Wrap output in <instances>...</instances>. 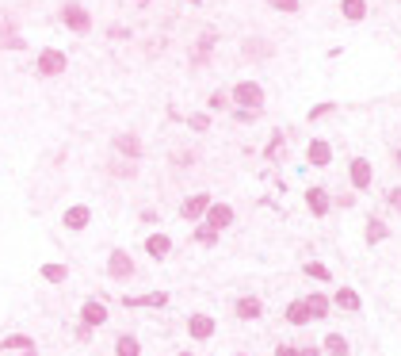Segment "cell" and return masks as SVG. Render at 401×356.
<instances>
[{
    "label": "cell",
    "mask_w": 401,
    "mask_h": 356,
    "mask_svg": "<svg viewBox=\"0 0 401 356\" xmlns=\"http://www.w3.org/2000/svg\"><path fill=\"white\" fill-rule=\"evenodd\" d=\"M229 100H233L237 108H245V111H260V108H264V88H260L256 80H241Z\"/></svg>",
    "instance_id": "6da1fadb"
},
{
    "label": "cell",
    "mask_w": 401,
    "mask_h": 356,
    "mask_svg": "<svg viewBox=\"0 0 401 356\" xmlns=\"http://www.w3.org/2000/svg\"><path fill=\"white\" fill-rule=\"evenodd\" d=\"M65 66H69V58H65L61 50H54V46H46V50H38V62H35V69L43 73V77H57V73H65Z\"/></svg>",
    "instance_id": "7a4b0ae2"
},
{
    "label": "cell",
    "mask_w": 401,
    "mask_h": 356,
    "mask_svg": "<svg viewBox=\"0 0 401 356\" xmlns=\"http://www.w3.org/2000/svg\"><path fill=\"white\" fill-rule=\"evenodd\" d=\"M61 20H65V27L77 31V35L92 31V12H88V8H80V4H65L61 8Z\"/></svg>",
    "instance_id": "3957f363"
},
{
    "label": "cell",
    "mask_w": 401,
    "mask_h": 356,
    "mask_svg": "<svg viewBox=\"0 0 401 356\" xmlns=\"http://www.w3.org/2000/svg\"><path fill=\"white\" fill-rule=\"evenodd\" d=\"M210 207H214V196H210V192H199V196H191L180 207V215H184V222H199V218H207Z\"/></svg>",
    "instance_id": "277c9868"
},
{
    "label": "cell",
    "mask_w": 401,
    "mask_h": 356,
    "mask_svg": "<svg viewBox=\"0 0 401 356\" xmlns=\"http://www.w3.org/2000/svg\"><path fill=\"white\" fill-rule=\"evenodd\" d=\"M348 176H351V188H356V192H367V188H371V180H374L371 161H367V157H351Z\"/></svg>",
    "instance_id": "5b68a950"
},
{
    "label": "cell",
    "mask_w": 401,
    "mask_h": 356,
    "mask_svg": "<svg viewBox=\"0 0 401 356\" xmlns=\"http://www.w3.org/2000/svg\"><path fill=\"white\" fill-rule=\"evenodd\" d=\"M187 334H191V341H210L214 337V314H191L187 318Z\"/></svg>",
    "instance_id": "8992f818"
},
{
    "label": "cell",
    "mask_w": 401,
    "mask_h": 356,
    "mask_svg": "<svg viewBox=\"0 0 401 356\" xmlns=\"http://www.w3.org/2000/svg\"><path fill=\"white\" fill-rule=\"evenodd\" d=\"M108 272H111L115 280H130V276H134V261H130V253L115 249V253L108 257Z\"/></svg>",
    "instance_id": "52a82bcc"
},
{
    "label": "cell",
    "mask_w": 401,
    "mask_h": 356,
    "mask_svg": "<svg viewBox=\"0 0 401 356\" xmlns=\"http://www.w3.org/2000/svg\"><path fill=\"white\" fill-rule=\"evenodd\" d=\"M306 161H309L314 169H325V165L333 161V145L325 142V138H314V142L306 145Z\"/></svg>",
    "instance_id": "ba28073f"
},
{
    "label": "cell",
    "mask_w": 401,
    "mask_h": 356,
    "mask_svg": "<svg viewBox=\"0 0 401 356\" xmlns=\"http://www.w3.org/2000/svg\"><path fill=\"white\" fill-rule=\"evenodd\" d=\"M80 322H85L88 329H92V326H103V322H108V306H103L100 299H88V303L80 306Z\"/></svg>",
    "instance_id": "9c48e42d"
},
{
    "label": "cell",
    "mask_w": 401,
    "mask_h": 356,
    "mask_svg": "<svg viewBox=\"0 0 401 356\" xmlns=\"http://www.w3.org/2000/svg\"><path fill=\"white\" fill-rule=\"evenodd\" d=\"M61 222H65V230H85V226L92 222V207H85V204L69 207V211L61 215Z\"/></svg>",
    "instance_id": "30bf717a"
},
{
    "label": "cell",
    "mask_w": 401,
    "mask_h": 356,
    "mask_svg": "<svg viewBox=\"0 0 401 356\" xmlns=\"http://www.w3.org/2000/svg\"><path fill=\"white\" fill-rule=\"evenodd\" d=\"M306 207H309L317 218H325V215H329V207H333L329 192H325V188H306Z\"/></svg>",
    "instance_id": "8fae6325"
},
{
    "label": "cell",
    "mask_w": 401,
    "mask_h": 356,
    "mask_svg": "<svg viewBox=\"0 0 401 356\" xmlns=\"http://www.w3.org/2000/svg\"><path fill=\"white\" fill-rule=\"evenodd\" d=\"M115 150H119L122 157H130V161H138V157H142V142H138V134H130V131L115 134Z\"/></svg>",
    "instance_id": "7c38bea8"
},
{
    "label": "cell",
    "mask_w": 401,
    "mask_h": 356,
    "mask_svg": "<svg viewBox=\"0 0 401 356\" xmlns=\"http://www.w3.org/2000/svg\"><path fill=\"white\" fill-rule=\"evenodd\" d=\"M145 253H150L153 261H165L172 253V238L168 234H150V238H145Z\"/></svg>",
    "instance_id": "4fadbf2b"
},
{
    "label": "cell",
    "mask_w": 401,
    "mask_h": 356,
    "mask_svg": "<svg viewBox=\"0 0 401 356\" xmlns=\"http://www.w3.org/2000/svg\"><path fill=\"white\" fill-rule=\"evenodd\" d=\"M333 303H337L340 311H348V314H359V311H363V299H359V291H351V287H337Z\"/></svg>",
    "instance_id": "5bb4252c"
},
{
    "label": "cell",
    "mask_w": 401,
    "mask_h": 356,
    "mask_svg": "<svg viewBox=\"0 0 401 356\" xmlns=\"http://www.w3.org/2000/svg\"><path fill=\"white\" fill-rule=\"evenodd\" d=\"M203 222L214 226V230H226V226L233 222V207H229V204H214V207L207 211V218H203Z\"/></svg>",
    "instance_id": "9a60e30c"
},
{
    "label": "cell",
    "mask_w": 401,
    "mask_h": 356,
    "mask_svg": "<svg viewBox=\"0 0 401 356\" xmlns=\"http://www.w3.org/2000/svg\"><path fill=\"white\" fill-rule=\"evenodd\" d=\"M306 306H309V318H329L333 299L321 295V291H309V295H306Z\"/></svg>",
    "instance_id": "2e32d148"
},
{
    "label": "cell",
    "mask_w": 401,
    "mask_h": 356,
    "mask_svg": "<svg viewBox=\"0 0 401 356\" xmlns=\"http://www.w3.org/2000/svg\"><path fill=\"white\" fill-rule=\"evenodd\" d=\"M260 314H264V303H260L256 295H241V299H237V318L252 322V318H260Z\"/></svg>",
    "instance_id": "e0dca14e"
},
{
    "label": "cell",
    "mask_w": 401,
    "mask_h": 356,
    "mask_svg": "<svg viewBox=\"0 0 401 356\" xmlns=\"http://www.w3.org/2000/svg\"><path fill=\"white\" fill-rule=\"evenodd\" d=\"M168 295L165 291H145V295H126L122 299V306H165Z\"/></svg>",
    "instance_id": "ac0fdd59"
},
{
    "label": "cell",
    "mask_w": 401,
    "mask_h": 356,
    "mask_svg": "<svg viewBox=\"0 0 401 356\" xmlns=\"http://www.w3.org/2000/svg\"><path fill=\"white\" fill-rule=\"evenodd\" d=\"M0 349H4V353H31V349H35V337H27V334L0 337Z\"/></svg>",
    "instance_id": "d6986e66"
},
{
    "label": "cell",
    "mask_w": 401,
    "mask_h": 356,
    "mask_svg": "<svg viewBox=\"0 0 401 356\" xmlns=\"http://www.w3.org/2000/svg\"><path fill=\"white\" fill-rule=\"evenodd\" d=\"M340 15L348 23H363L367 20V0H340Z\"/></svg>",
    "instance_id": "ffe728a7"
},
{
    "label": "cell",
    "mask_w": 401,
    "mask_h": 356,
    "mask_svg": "<svg viewBox=\"0 0 401 356\" xmlns=\"http://www.w3.org/2000/svg\"><path fill=\"white\" fill-rule=\"evenodd\" d=\"M286 322H291V326H306V322H314V318H309L306 299H294V303L286 306Z\"/></svg>",
    "instance_id": "44dd1931"
},
{
    "label": "cell",
    "mask_w": 401,
    "mask_h": 356,
    "mask_svg": "<svg viewBox=\"0 0 401 356\" xmlns=\"http://www.w3.org/2000/svg\"><path fill=\"white\" fill-rule=\"evenodd\" d=\"M115 356H142V345H138L134 334H122L119 341H115Z\"/></svg>",
    "instance_id": "7402d4cb"
},
{
    "label": "cell",
    "mask_w": 401,
    "mask_h": 356,
    "mask_svg": "<svg viewBox=\"0 0 401 356\" xmlns=\"http://www.w3.org/2000/svg\"><path fill=\"white\" fill-rule=\"evenodd\" d=\"M386 238H390V226L371 218V222H367V245H379V241H386Z\"/></svg>",
    "instance_id": "603a6c76"
},
{
    "label": "cell",
    "mask_w": 401,
    "mask_h": 356,
    "mask_svg": "<svg viewBox=\"0 0 401 356\" xmlns=\"http://www.w3.org/2000/svg\"><path fill=\"white\" fill-rule=\"evenodd\" d=\"M325 353H329V356H348V337H344V334H329V337H325Z\"/></svg>",
    "instance_id": "cb8c5ba5"
},
{
    "label": "cell",
    "mask_w": 401,
    "mask_h": 356,
    "mask_svg": "<svg viewBox=\"0 0 401 356\" xmlns=\"http://www.w3.org/2000/svg\"><path fill=\"white\" fill-rule=\"evenodd\" d=\"M43 280H50V284H65V280H69V269H65V264H43Z\"/></svg>",
    "instance_id": "d4e9b609"
},
{
    "label": "cell",
    "mask_w": 401,
    "mask_h": 356,
    "mask_svg": "<svg viewBox=\"0 0 401 356\" xmlns=\"http://www.w3.org/2000/svg\"><path fill=\"white\" fill-rule=\"evenodd\" d=\"M218 234H222V230H214V226H207V222L195 226V241H199V245H214Z\"/></svg>",
    "instance_id": "484cf974"
},
{
    "label": "cell",
    "mask_w": 401,
    "mask_h": 356,
    "mask_svg": "<svg viewBox=\"0 0 401 356\" xmlns=\"http://www.w3.org/2000/svg\"><path fill=\"white\" fill-rule=\"evenodd\" d=\"M306 276H314V280H321V284H329V280H333V272L325 269L321 261H306Z\"/></svg>",
    "instance_id": "4316f807"
},
{
    "label": "cell",
    "mask_w": 401,
    "mask_h": 356,
    "mask_svg": "<svg viewBox=\"0 0 401 356\" xmlns=\"http://www.w3.org/2000/svg\"><path fill=\"white\" fill-rule=\"evenodd\" d=\"M333 111H337V100H325V104H317V108H309V123H317V119L333 115Z\"/></svg>",
    "instance_id": "83f0119b"
},
{
    "label": "cell",
    "mask_w": 401,
    "mask_h": 356,
    "mask_svg": "<svg viewBox=\"0 0 401 356\" xmlns=\"http://www.w3.org/2000/svg\"><path fill=\"white\" fill-rule=\"evenodd\" d=\"M187 127H191V131H210V115H207V111H199V115H191V119H187Z\"/></svg>",
    "instance_id": "f1b7e54d"
},
{
    "label": "cell",
    "mask_w": 401,
    "mask_h": 356,
    "mask_svg": "<svg viewBox=\"0 0 401 356\" xmlns=\"http://www.w3.org/2000/svg\"><path fill=\"white\" fill-rule=\"evenodd\" d=\"M207 108H210V111H222V108H229V96H226V92H210Z\"/></svg>",
    "instance_id": "f546056e"
},
{
    "label": "cell",
    "mask_w": 401,
    "mask_h": 356,
    "mask_svg": "<svg viewBox=\"0 0 401 356\" xmlns=\"http://www.w3.org/2000/svg\"><path fill=\"white\" fill-rule=\"evenodd\" d=\"M279 150H283V134H275V138H272V142H268V150H264V157H268V161H275V157H279Z\"/></svg>",
    "instance_id": "4dcf8cb0"
},
{
    "label": "cell",
    "mask_w": 401,
    "mask_h": 356,
    "mask_svg": "<svg viewBox=\"0 0 401 356\" xmlns=\"http://www.w3.org/2000/svg\"><path fill=\"white\" fill-rule=\"evenodd\" d=\"M275 12H298V0H268Z\"/></svg>",
    "instance_id": "1f68e13d"
},
{
    "label": "cell",
    "mask_w": 401,
    "mask_h": 356,
    "mask_svg": "<svg viewBox=\"0 0 401 356\" xmlns=\"http://www.w3.org/2000/svg\"><path fill=\"white\" fill-rule=\"evenodd\" d=\"M386 204L394 207V211H401V188H390L386 192Z\"/></svg>",
    "instance_id": "d6a6232c"
},
{
    "label": "cell",
    "mask_w": 401,
    "mask_h": 356,
    "mask_svg": "<svg viewBox=\"0 0 401 356\" xmlns=\"http://www.w3.org/2000/svg\"><path fill=\"white\" fill-rule=\"evenodd\" d=\"M233 115H237V119H241V123H252V119H256V115H260V111H245V108H237V111H233Z\"/></svg>",
    "instance_id": "836d02e7"
},
{
    "label": "cell",
    "mask_w": 401,
    "mask_h": 356,
    "mask_svg": "<svg viewBox=\"0 0 401 356\" xmlns=\"http://www.w3.org/2000/svg\"><path fill=\"white\" fill-rule=\"evenodd\" d=\"M275 356H298V349H294V345H279V349H275Z\"/></svg>",
    "instance_id": "e575fe53"
},
{
    "label": "cell",
    "mask_w": 401,
    "mask_h": 356,
    "mask_svg": "<svg viewBox=\"0 0 401 356\" xmlns=\"http://www.w3.org/2000/svg\"><path fill=\"white\" fill-rule=\"evenodd\" d=\"M108 35H111V38H130V31H126V27H111Z\"/></svg>",
    "instance_id": "d590c367"
},
{
    "label": "cell",
    "mask_w": 401,
    "mask_h": 356,
    "mask_svg": "<svg viewBox=\"0 0 401 356\" xmlns=\"http://www.w3.org/2000/svg\"><path fill=\"white\" fill-rule=\"evenodd\" d=\"M298 356H321V349H314V345H309V349H298Z\"/></svg>",
    "instance_id": "8d00e7d4"
},
{
    "label": "cell",
    "mask_w": 401,
    "mask_h": 356,
    "mask_svg": "<svg viewBox=\"0 0 401 356\" xmlns=\"http://www.w3.org/2000/svg\"><path fill=\"white\" fill-rule=\"evenodd\" d=\"M134 4H138V8H145V4H150V0H134Z\"/></svg>",
    "instance_id": "74e56055"
},
{
    "label": "cell",
    "mask_w": 401,
    "mask_h": 356,
    "mask_svg": "<svg viewBox=\"0 0 401 356\" xmlns=\"http://www.w3.org/2000/svg\"><path fill=\"white\" fill-rule=\"evenodd\" d=\"M20 356H38V353H35V349H31V353H20Z\"/></svg>",
    "instance_id": "f35d334b"
},
{
    "label": "cell",
    "mask_w": 401,
    "mask_h": 356,
    "mask_svg": "<svg viewBox=\"0 0 401 356\" xmlns=\"http://www.w3.org/2000/svg\"><path fill=\"white\" fill-rule=\"evenodd\" d=\"M176 356H195V353H176Z\"/></svg>",
    "instance_id": "ab89813d"
},
{
    "label": "cell",
    "mask_w": 401,
    "mask_h": 356,
    "mask_svg": "<svg viewBox=\"0 0 401 356\" xmlns=\"http://www.w3.org/2000/svg\"><path fill=\"white\" fill-rule=\"evenodd\" d=\"M237 356H249V353H237Z\"/></svg>",
    "instance_id": "60d3db41"
},
{
    "label": "cell",
    "mask_w": 401,
    "mask_h": 356,
    "mask_svg": "<svg viewBox=\"0 0 401 356\" xmlns=\"http://www.w3.org/2000/svg\"><path fill=\"white\" fill-rule=\"evenodd\" d=\"M398 161H401V153H398Z\"/></svg>",
    "instance_id": "b9f144b4"
},
{
    "label": "cell",
    "mask_w": 401,
    "mask_h": 356,
    "mask_svg": "<svg viewBox=\"0 0 401 356\" xmlns=\"http://www.w3.org/2000/svg\"><path fill=\"white\" fill-rule=\"evenodd\" d=\"M398 4H401V0H398Z\"/></svg>",
    "instance_id": "7bdbcfd3"
}]
</instances>
